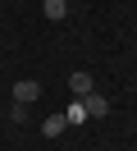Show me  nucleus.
<instances>
[{
	"instance_id": "5",
	"label": "nucleus",
	"mask_w": 137,
	"mask_h": 151,
	"mask_svg": "<svg viewBox=\"0 0 137 151\" xmlns=\"http://www.w3.org/2000/svg\"><path fill=\"white\" fill-rule=\"evenodd\" d=\"M64 124H73V128H78V124H87V105H82V101H73L69 110H64Z\"/></svg>"
},
{
	"instance_id": "1",
	"label": "nucleus",
	"mask_w": 137,
	"mask_h": 151,
	"mask_svg": "<svg viewBox=\"0 0 137 151\" xmlns=\"http://www.w3.org/2000/svg\"><path fill=\"white\" fill-rule=\"evenodd\" d=\"M14 101H18V105H32V101H41V83H32V78L14 83Z\"/></svg>"
},
{
	"instance_id": "7",
	"label": "nucleus",
	"mask_w": 137,
	"mask_h": 151,
	"mask_svg": "<svg viewBox=\"0 0 137 151\" xmlns=\"http://www.w3.org/2000/svg\"><path fill=\"white\" fill-rule=\"evenodd\" d=\"M27 114H32V110H27V105H18V101H14V105H9V119H14V124H23V119H27Z\"/></svg>"
},
{
	"instance_id": "2",
	"label": "nucleus",
	"mask_w": 137,
	"mask_h": 151,
	"mask_svg": "<svg viewBox=\"0 0 137 151\" xmlns=\"http://www.w3.org/2000/svg\"><path fill=\"white\" fill-rule=\"evenodd\" d=\"M69 92H73V101H82V96H91V92H96V83H91V73H82V69H78V73H69Z\"/></svg>"
},
{
	"instance_id": "3",
	"label": "nucleus",
	"mask_w": 137,
	"mask_h": 151,
	"mask_svg": "<svg viewBox=\"0 0 137 151\" xmlns=\"http://www.w3.org/2000/svg\"><path fill=\"white\" fill-rule=\"evenodd\" d=\"M82 105H87V119H96V114H110V101L100 92H91V96H82Z\"/></svg>"
},
{
	"instance_id": "4",
	"label": "nucleus",
	"mask_w": 137,
	"mask_h": 151,
	"mask_svg": "<svg viewBox=\"0 0 137 151\" xmlns=\"http://www.w3.org/2000/svg\"><path fill=\"white\" fill-rule=\"evenodd\" d=\"M41 9H46V19H55V23H60L64 14H69V0H41Z\"/></svg>"
},
{
	"instance_id": "6",
	"label": "nucleus",
	"mask_w": 137,
	"mask_h": 151,
	"mask_svg": "<svg viewBox=\"0 0 137 151\" xmlns=\"http://www.w3.org/2000/svg\"><path fill=\"white\" fill-rule=\"evenodd\" d=\"M64 128H69V124H64V114H50V119L41 124V133H46V137H60Z\"/></svg>"
}]
</instances>
